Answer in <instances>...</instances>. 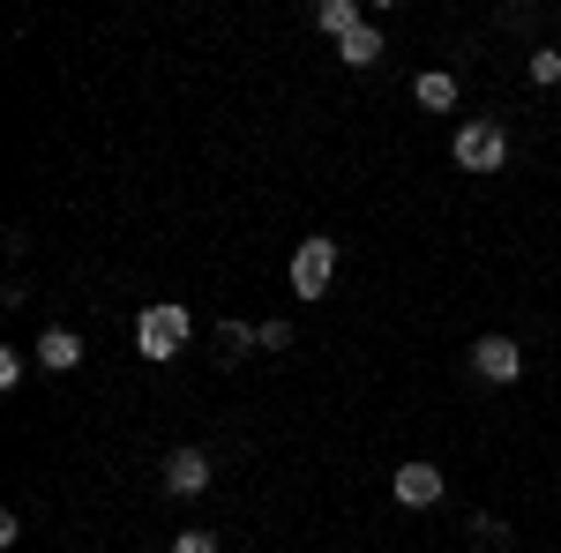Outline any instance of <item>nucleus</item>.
Here are the masks:
<instances>
[{
	"instance_id": "nucleus-1",
	"label": "nucleus",
	"mask_w": 561,
	"mask_h": 553,
	"mask_svg": "<svg viewBox=\"0 0 561 553\" xmlns=\"http://www.w3.org/2000/svg\"><path fill=\"white\" fill-rule=\"evenodd\" d=\"M187 330H195V322H187V307H180V299H158V307H142V314H135V352H142V359H180Z\"/></svg>"
},
{
	"instance_id": "nucleus-2",
	"label": "nucleus",
	"mask_w": 561,
	"mask_h": 553,
	"mask_svg": "<svg viewBox=\"0 0 561 553\" xmlns=\"http://www.w3.org/2000/svg\"><path fill=\"white\" fill-rule=\"evenodd\" d=\"M449 158L465 172H502L510 165V128H502V120H465L457 142H449Z\"/></svg>"
},
{
	"instance_id": "nucleus-3",
	"label": "nucleus",
	"mask_w": 561,
	"mask_h": 553,
	"mask_svg": "<svg viewBox=\"0 0 561 553\" xmlns=\"http://www.w3.org/2000/svg\"><path fill=\"white\" fill-rule=\"evenodd\" d=\"M330 277H337V240H330V232L300 240V247H293V299H322Z\"/></svg>"
},
{
	"instance_id": "nucleus-4",
	"label": "nucleus",
	"mask_w": 561,
	"mask_h": 553,
	"mask_svg": "<svg viewBox=\"0 0 561 553\" xmlns=\"http://www.w3.org/2000/svg\"><path fill=\"white\" fill-rule=\"evenodd\" d=\"M472 375H479V382H494V389L524 382V344L502 337V330H494V337H479L472 344Z\"/></svg>"
},
{
	"instance_id": "nucleus-5",
	"label": "nucleus",
	"mask_w": 561,
	"mask_h": 553,
	"mask_svg": "<svg viewBox=\"0 0 561 553\" xmlns=\"http://www.w3.org/2000/svg\"><path fill=\"white\" fill-rule=\"evenodd\" d=\"M389 494H397V509H434V502L449 494V479H442L434 464H420V457H412V464H397Z\"/></svg>"
},
{
	"instance_id": "nucleus-6",
	"label": "nucleus",
	"mask_w": 561,
	"mask_h": 553,
	"mask_svg": "<svg viewBox=\"0 0 561 553\" xmlns=\"http://www.w3.org/2000/svg\"><path fill=\"white\" fill-rule=\"evenodd\" d=\"M165 494H173V502L210 494V457H203V449H173V457H165Z\"/></svg>"
},
{
	"instance_id": "nucleus-7",
	"label": "nucleus",
	"mask_w": 561,
	"mask_h": 553,
	"mask_svg": "<svg viewBox=\"0 0 561 553\" xmlns=\"http://www.w3.org/2000/svg\"><path fill=\"white\" fill-rule=\"evenodd\" d=\"M38 367H45V375H76V367H83V337L53 322V330L38 337Z\"/></svg>"
},
{
	"instance_id": "nucleus-8",
	"label": "nucleus",
	"mask_w": 561,
	"mask_h": 553,
	"mask_svg": "<svg viewBox=\"0 0 561 553\" xmlns=\"http://www.w3.org/2000/svg\"><path fill=\"white\" fill-rule=\"evenodd\" d=\"M382 53H389V38L375 31V23H359L352 38H337V60H345V68H375Z\"/></svg>"
},
{
	"instance_id": "nucleus-9",
	"label": "nucleus",
	"mask_w": 561,
	"mask_h": 553,
	"mask_svg": "<svg viewBox=\"0 0 561 553\" xmlns=\"http://www.w3.org/2000/svg\"><path fill=\"white\" fill-rule=\"evenodd\" d=\"M412 97H420L427 113H457V76H442V68H427V76L412 83Z\"/></svg>"
},
{
	"instance_id": "nucleus-10",
	"label": "nucleus",
	"mask_w": 561,
	"mask_h": 553,
	"mask_svg": "<svg viewBox=\"0 0 561 553\" xmlns=\"http://www.w3.org/2000/svg\"><path fill=\"white\" fill-rule=\"evenodd\" d=\"M314 23H322L330 38H352V31L367 23V8H359V0H322V8H314Z\"/></svg>"
},
{
	"instance_id": "nucleus-11",
	"label": "nucleus",
	"mask_w": 561,
	"mask_h": 553,
	"mask_svg": "<svg viewBox=\"0 0 561 553\" xmlns=\"http://www.w3.org/2000/svg\"><path fill=\"white\" fill-rule=\"evenodd\" d=\"M531 83H539V90L561 83V53H554V45H531Z\"/></svg>"
},
{
	"instance_id": "nucleus-12",
	"label": "nucleus",
	"mask_w": 561,
	"mask_h": 553,
	"mask_svg": "<svg viewBox=\"0 0 561 553\" xmlns=\"http://www.w3.org/2000/svg\"><path fill=\"white\" fill-rule=\"evenodd\" d=\"M217 344H225V359H240V352L255 344V330H248V322H225V337H217Z\"/></svg>"
},
{
	"instance_id": "nucleus-13",
	"label": "nucleus",
	"mask_w": 561,
	"mask_h": 553,
	"mask_svg": "<svg viewBox=\"0 0 561 553\" xmlns=\"http://www.w3.org/2000/svg\"><path fill=\"white\" fill-rule=\"evenodd\" d=\"M255 344H262V352H285V344H293V322H262Z\"/></svg>"
},
{
	"instance_id": "nucleus-14",
	"label": "nucleus",
	"mask_w": 561,
	"mask_h": 553,
	"mask_svg": "<svg viewBox=\"0 0 561 553\" xmlns=\"http://www.w3.org/2000/svg\"><path fill=\"white\" fill-rule=\"evenodd\" d=\"M173 553H217V531H180Z\"/></svg>"
},
{
	"instance_id": "nucleus-15",
	"label": "nucleus",
	"mask_w": 561,
	"mask_h": 553,
	"mask_svg": "<svg viewBox=\"0 0 561 553\" xmlns=\"http://www.w3.org/2000/svg\"><path fill=\"white\" fill-rule=\"evenodd\" d=\"M510 553H517V546H510Z\"/></svg>"
}]
</instances>
